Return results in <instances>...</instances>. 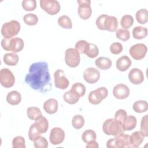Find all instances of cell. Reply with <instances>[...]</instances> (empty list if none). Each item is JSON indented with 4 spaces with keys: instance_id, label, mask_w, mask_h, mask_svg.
Masks as SVG:
<instances>
[{
    "instance_id": "17",
    "label": "cell",
    "mask_w": 148,
    "mask_h": 148,
    "mask_svg": "<svg viewBox=\"0 0 148 148\" xmlns=\"http://www.w3.org/2000/svg\"><path fill=\"white\" fill-rule=\"evenodd\" d=\"M128 79L134 84H139L144 80L142 71L138 68H132L128 73Z\"/></svg>"
},
{
    "instance_id": "31",
    "label": "cell",
    "mask_w": 148,
    "mask_h": 148,
    "mask_svg": "<svg viewBox=\"0 0 148 148\" xmlns=\"http://www.w3.org/2000/svg\"><path fill=\"white\" fill-rule=\"evenodd\" d=\"M136 21L142 24L147 23L148 20V12L146 9H141L138 10L135 14Z\"/></svg>"
},
{
    "instance_id": "23",
    "label": "cell",
    "mask_w": 148,
    "mask_h": 148,
    "mask_svg": "<svg viewBox=\"0 0 148 148\" xmlns=\"http://www.w3.org/2000/svg\"><path fill=\"white\" fill-rule=\"evenodd\" d=\"M95 65L102 70H106L110 68L112 66V61L107 57H100L95 61Z\"/></svg>"
},
{
    "instance_id": "10",
    "label": "cell",
    "mask_w": 148,
    "mask_h": 148,
    "mask_svg": "<svg viewBox=\"0 0 148 148\" xmlns=\"http://www.w3.org/2000/svg\"><path fill=\"white\" fill-rule=\"evenodd\" d=\"M15 82V77L13 73L8 68H3L0 71V83L5 87H12Z\"/></svg>"
},
{
    "instance_id": "20",
    "label": "cell",
    "mask_w": 148,
    "mask_h": 148,
    "mask_svg": "<svg viewBox=\"0 0 148 148\" xmlns=\"http://www.w3.org/2000/svg\"><path fill=\"white\" fill-rule=\"evenodd\" d=\"M145 136L140 131H135L130 136V143L132 147H139L144 140Z\"/></svg>"
},
{
    "instance_id": "46",
    "label": "cell",
    "mask_w": 148,
    "mask_h": 148,
    "mask_svg": "<svg viewBox=\"0 0 148 148\" xmlns=\"http://www.w3.org/2000/svg\"><path fill=\"white\" fill-rule=\"evenodd\" d=\"M127 114L125 110L124 109H119L114 114V119L120 123H123L124 120L127 117Z\"/></svg>"
},
{
    "instance_id": "34",
    "label": "cell",
    "mask_w": 148,
    "mask_h": 148,
    "mask_svg": "<svg viewBox=\"0 0 148 148\" xmlns=\"http://www.w3.org/2000/svg\"><path fill=\"white\" fill-rule=\"evenodd\" d=\"M134 23V18L131 15L125 14L124 15L120 21L121 26L124 28V29H128L130 28Z\"/></svg>"
},
{
    "instance_id": "21",
    "label": "cell",
    "mask_w": 148,
    "mask_h": 148,
    "mask_svg": "<svg viewBox=\"0 0 148 148\" xmlns=\"http://www.w3.org/2000/svg\"><path fill=\"white\" fill-rule=\"evenodd\" d=\"M136 119L132 115L127 116L122 123L123 130L124 131H131L134 129L136 125Z\"/></svg>"
},
{
    "instance_id": "37",
    "label": "cell",
    "mask_w": 148,
    "mask_h": 148,
    "mask_svg": "<svg viewBox=\"0 0 148 148\" xmlns=\"http://www.w3.org/2000/svg\"><path fill=\"white\" fill-rule=\"evenodd\" d=\"M96 133L92 130H86L82 134V138L84 142L87 143L91 140H96Z\"/></svg>"
},
{
    "instance_id": "5",
    "label": "cell",
    "mask_w": 148,
    "mask_h": 148,
    "mask_svg": "<svg viewBox=\"0 0 148 148\" xmlns=\"http://www.w3.org/2000/svg\"><path fill=\"white\" fill-rule=\"evenodd\" d=\"M106 147L108 148L132 147L130 143V136L122 133L108 140L106 142Z\"/></svg>"
},
{
    "instance_id": "47",
    "label": "cell",
    "mask_w": 148,
    "mask_h": 148,
    "mask_svg": "<svg viewBox=\"0 0 148 148\" xmlns=\"http://www.w3.org/2000/svg\"><path fill=\"white\" fill-rule=\"evenodd\" d=\"M99 147L98 143L95 140H92L90 141L87 143L86 148H98Z\"/></svg>"
},
{
    "instance_id": "38",
    "label": "cell",
    "mask_w": 148,
    "mask_h": 148,
    "mask_svg": "<svg viewBox=\"0 0 148 148\" xmlns=\"http://www.w3.org/2000/svg\"><path fill=\"white\" fill-rule=\"evenodd\" d=\"M24 23L28 25H35L38 21V16L34 13H28L23 17Z\"/></svg>"
},
{
    "instance_id": "44",
    "label": "cell",
    "mask_w": 148,
    "mask_h": 148,
    "mask_svg": "<svg viewBox=\"0 0 148 148\" xmlns=\"http://www.w3.org/2000/svg\"><path fill=\"white\" fill-rule=\"evenodd\" d=\"M88 42L84 40H80L76 42L75 45V49L81 54H84L87 46L88 45Z\"/></svg>"
},
{
    "instance_id": "18",
    "label": "cell",
    "mask_w": 148,
    "mask_h": 148,
    "mask_svg": "<svg viewBox=\"0 0 148 148\" xmlns=\"http://www.w3.org/2000/svg\"><path fill=\"white\" fill-rule=\"evenodd\" d=\"M58 101L54 98H50L46 101L43 103L45 111L50 114H54L58 110Z\"/></svg>"
},
{
    "instance_id": "3",
    "label": "cell",
    "mask_w": 148,
    "mask_h": 148,
    "mask_svg": "<svg viewBox=\"0 0 148 148\" xmlns=\"http://www.w3.org/2000/svg\"><path fill=\"white\" fill-rule=\"evenodd\" d=\"M103 132L108 135L116 136L124 133L122 123L114 119H109L105 120L102 125Z\"/></svg>"
},
{
    "instance_id": "26",
    "label": "cell",
    "mask_w": 148,
    "mask_h": 148,
    "mask_svg": "<svg viewBox=\"0 0 148 148\" xmlns=\"http://www.w3.org/2000/svg\"><path fill=\"white\" fill-rule=\"evenodd\" d=\"M27 114L29 119L35 121L38 120L42 116L40 110L37 107L28 108L27 109Z\"/></svg>"
},
{
    "instance_id": "6",
    "label": "cell",
    "mask_w": 148,
    "mask_h": 148,
    "mask_svg": "<svg viewBox=\"0 0 148 148\" xmlns=\"http://www.w3.org/2000/svg\"><path fill=\"white\" fill-rule=\"evenodd\" d=\"M20 24L16 20H11L4 23L1 28V34L5 38H11L17 35L20 30Z\"/></svg>"
},
{
    "instance_id": "27",
    "label": "cell",
    "mask_w": 148,
    "mask_h": 148,
    "mask_svg": "<svg viewBox=\"0 0 148 148\" xmlns=\"http://www.w3.org/2000/svg\"><path fill=\"white\" fill-rule=\"evenodd\" d=\"M147 35L146 28L142 26H136L132 29V35L135 39H142L145 38Z\"/></svg>"
},
{
    "instance_id": "36",
    "label": "cell",
    "mask_w": 148,
    "mask_h": 148,
    "mask_svg": "<svg viewBox=\"0 0 148 148\" xmlns=\"http://www.w3.org/2000/svg\"><path fill=\"white\" fill-rule=\"evenodd\" d=\"M41 133L39 132L35 124H32L28 130V137L30 140L34 141L40 136Z\"/></svg>"
},
{
    "instance_id": "43",
    "label": "cell",
    "mask_w": 148,
    "mask_h": 148,
    "mask_svg": "<svg viewBox=\"0 0 148 148\" xmlns=\"http://www.w3.org/2000/svg\"><path fill=\"white\" fill-rule=\"evenodd\" d=\"M34 145L36 148H47L48 147L47 140L43 136H40L34 140Z\"/></svg>"
},
{
    "instance_id": "33",
    "label": "cell",
    "mask_w": 148,
    "mask_h": 148,
    "mask_svg": "<svg viewBox=\"0 0 148 148\" xmlns=\"http://www.w3.org/2000/svg\"><path fill=\"white\" fill-rule=\"evenodd\" d=\"M71 90L79 96L80 98L84 95L86 90L85 86L83 84L79 82L74 83L72 85Z\"/></svg>"
},
{
    "instance_id": "40",
    "label": "cell",
    "mask_w": 148,
    "mask_h": 148,
    "mask_svg": "<svg viewBox=\"0 0 148 148\" xmlns=\"http://www.w3.org/2000/svg\"><path fill=\"white\" fill-rule=\"evenodd\" d=\"M22 7L26 11H32L36 7L35 0H24L22 1Z\"/></svg>"
},
{
    "instance_id": "1",
    "label": "cell",
    "mask_w": 148,
    "mask_h": 148,
    "mask_svg": "<svg viewBox=\"0 0 148 148\" xmlns=\"http://www.w3.org/2000/svg\"><path fill=\"white\" fill-rule=\"evenodd\" d=\"M48 64L46 62H36L32 64L25 77V82L31 88L43 92L51 88Z\"/></svg>"
},
{
    "instance_id": "13",
    "label": "cell",
    "mask_w": 148,
    "mask_h": 148,
    "mask_svg": "<svg viewBox=\"0 0 148 148\" xmlns=\"http://www.w3.org/2000/svg\"><path fill=\"white\" fill-rule=\"evenodd\" d=\"M54 77L55 86L57 88L64 90L68 87L69 84V80L62 69H57L56 71L54 73Z\"/></svg>"
},
{
    "instance_id": "8",
    "label": "cell",
    "mask_w": 148,
    "mask_h": 148,
    "mask_svg": "<svg viewBox=\"0 0 148 148\" xmlns=\"http://www.w3.org/2000/svg\"><path fill=\"white\" fill-rule=\"evenodd\" d=\"M108 94V89L105 87H101L91 91L88 95V101L93 105H97L104 99Z\"/></svg>"
},
{
    "instance_id": "11",
    "label": "cell",
    "mask_w": 148,
    "mask_h": 148,
    "mask_svg": "<svg viewBox=\"0 0 148 148\" xmlns=\"http://www.w3.org/2000/svg\"><path fill=\"white\" fill-rule=\"evenodd\" d=\"M77 3H79L77 13L80 17L83 20L89 18L92 13L91 1L90 0H78Z\"/></svg>"
},
{
    "instance_id": "29",
    "label": "cell",
    "mask_w": 148,
    "mask_h": 148,
    "mask_svg": "<svg viewBox=\"0 0 148 148\" xmlns=\"http://www.w3.org/2000/svg\"><path fill=\"white\" fill-rule=\"evenodd\" d=\"M133 110L136 113H143L148 109V103L146 101L139 100L134 102L132 106Z\"/></svg>"
},
{
    "instance_id": "28",
    "label": "cell",
    "mask_w": 148,
    "mask_h": 148,
    "mask_svg": "<svg viewBox=\"0 0 148 148\" xmlns=\"http://www.w3.org/2000/svg\"><path fill=\"white\" fill-rule=\"evenodd\" d=\"M34 124L41 134L45 133L48 130L49 123L47 119L43 116L38 120L35 121Z\"/></svg>"
},
{
    "instance_id": "16",
    "label": "cell",
    "mask_w": 148,
    "mask_h": 148,
    "mask_svg": "<svg viewBox=\"0 0 148 148\" xmlns=\"http://www.w3.org/2000/svg\"><path fill=\"white\" fill-rule=\"evenodd\" d=\"M130 91L127 86L124 84H118L116 85L113 89V94L114 97L119 99H123L127 98L130 94Z\"/></svg>"
},
{
    "instance_id": "9",
    "label": "cell",
    "mask_w": 148,
    "mask_h": 148,
    "mask_svg": "<svg viewBox=\"0 0 148 148\" xmlns=\"http://www.w3.org/2000/svg\"><path fill=\"white\" fill-rule=\"evenodd\" d=\"M40 8L47 13L50 15H54L60 10V5L56 0H40Z\"/></svg>"
},
{
    "instance_id": "14",
    "label": "cell",
    "mask_w": 148,
    "mask_h": 148,
    "mask_svg": "<svg viewBox=\"0 0 148 148\" xmlns=\"http://www.w3.org/2000/svg\"><path fill=\"white\" fill-rule=\"evenodd\" d=\"M65 139V132L60 127H54L50 131L49 139L51 144L57 145L61 144Z\"/></svg>"
},
{
    "instance_id": "15",
    "label": "cell",
    "mask_w": 148,
    "mask_h": 148,
    "mask_svg": "<svg viewBox=\"0 0 148 148\" xmlns=\"http://www.w3.org/2000/svg\"><path fill=\"white\" fill-rule=\"evenodd\" d=\"M83 77L86 82L94 84L98 81L100 77L99 71L93 67L86 68L83 72Z\"/></svg>"
},
{
    "instance_id": "35",
    "label": "cell",
    "mask_w": 148,
    "mask_h": 148,
    "mask_svg": "<svg viewBox=\"0 0 148 148\" xmlns=\"http://www.w3.org/2000/svg\"><path fill=\"white\" fill-rule=\"evenodd\" d=\"M72 126L77 130L82 128L84 124V119L80 114H76L74 116L72 120Z\"/></svg>"
},
{
    "instance_id": "22",
    "label": "cell",
    "mask_w": 148,
    "mask_h": 148,
    "mask_svg": "<svg viewBox=\"0 0 148 148\" xmlns=\"http://www.w3.org/2000/svg\"><path fill=\"white\" fill-rule=\"evenodd\" d=\"M21 101V95L17 91H12L9 92L6 96V101L12 105H17Z\"/></svg>"
},
{
    "instance_id": "4",
    "label": "cell",
    "mask_w": 148,
    "mask_h": 148,
    "mask_svg": "<svg viewBox=\"0 0 148 148\" xmlns=\"http://www.w3.org/2000/svg\"><path fill=\"white\" fill-rule=\"evenodd\" d=\"M24 46V41L20 38H4L1 41V46L5 50L11 51L14 53L21 51Z\"/></svg>"
},
{
    "instance_id": "25",
    "label": "cell",
    "mask_w": 148,
    "mask_h": 148,
    "mask_svg": "<svg viewBox=\"0 0 148 148\" xmlns=\"http://www.w3.org/2000/svg\"><path fill=\"white\" fill-rule=\"evenodd\" d=\"M79 96L71 90L65 92L63 95V99L66 103L72 105L77 103L79 100Z\"/></svg>"
},
{
    "instance_id": "41",
    "label": "cell",
    "mask_w": 148,
    "mask_h": 148,
    "mask_svg": "<svg viewBox=\"0 0 148 148\" xmlns=\"http://www.w3.org/2000/svg\"><path fill=\"white\" fill-rule=\"evenodd\" d=\"M13 148H25V139L21 136H17L12 140Z\"/></svg>"
},
{
    "instance_id": "32",
    "label": "cell",
    "mask_w": 148,
    "mask_h": 148,
    "mask_svg": "<svg viewBox=\"0 0 148 148\" xmlns=\"http://www.w3.org/2000/svg\"><path fill=\"white\" fill-rule=\"evenodd\" d=\"M58 25L65 29H71L72 27V23L71 18L66 15H62L58 18Z\"/></svg>"
},
{
    "instance_id": "7",
    "label": "cell",
    "mask_w": 148,
    "mask_h": 148,
    "mask_svg": "<svg viewBox=\"0 0 148 148\" xmlns=\"http://www.w3.org/2000/svg\"><path fill=\"white\" fill-rule=\"evenodd\" d=\"M65 61L66 64L71 68L77 66L80 61L79 52L74 48L66 49L65 54Z\"/></svg>"
},
{
    "instance_id": "39",
    "label": "cell",
    "mask_w": 148,
    "mask_h": 148,
    "mask_svg": "<svg viewBox=\"0 0 148 148\" xmlns=\"http://www.w3.org/2000/svg\"><path fill=\"white\" fill-rule=\"evenodd\" d=\"M116 35L118 39L123 41H127L130 38V31L128 29L124 28L118 29L116 32Z\"/></svg>"
},
{
    "instance_id": "30",
    "label": "cell",
    "mask_w": 148,
    "mask_h": 148,
    "mask_svg": "<svg viewBox=\"0 0 148 148\" xmlns=\"http://www.w3.org/2000/svg\"><path fill=\"white\" fill-rule=\"evenodd\" d=\"M99 53V49L98 47L94 43H88L84 52V54L91 58H95Z\"/></svg>"
},
{
    "instance_id": "45",
    "label": "cell",
    "mask_w": 148,
    "mask_h": 148,
    "mask_svg": "<svg viewBox=\"0 0 148 148\" xmlns=\"http://www.w3.org/2000/svg\"><path fill=\"white\" fill-rule=\"evenodd\" d=\"M123 49V45L119 42H114L110 46V51L113 54H120Z\"/></svg>"
},
{
    "instance_id": "12",
    "label": "cell",
    "mask_w": 148,
    "mask_h": 148,
    "mask_svg": "<svg viewBox=\"0 0 148 148\" xmlns=\"http://www.w3.org/2000/svg\"><path fill=\"white\" fill-rule=\"evenodd\" d=\"M147 46L143 43H137L132 45L129 50L131 56L136 60H140L143 58L147 53Z\"/></svg>"
},
{
    "instance_id": "19",
    "label": "cell",
    "mask_w": 148,
    "mask_h": 148,
    "mask_svg": "<svg viewBox=\"0 0 148 148\" xmlns=\"http://www.w3.org/2000/svg\"><path fill=\"white\" fill-rule=\"evenodd\" d=\"M132 62L130 58L127 56H123L119 58L116 61L117 69L121 72L127 71L131 65Z\"/></svg>"
},
{
    "instance_id": "42",
    "label": "cell",
    "mask_w": 148,
    "mask_h": 148,
    "mask_svg": "<svg viewBox=\"0 0 148 148\" xmlns=\"http://www.w3.org/2000/svg\"><path fill=\"white\" fill-rule=\"evenodd\" d=\"M146 114L142 118L140 123V132L143 134L145 137L148 136V130H147V116Z\"/></svg>"
},
{
    "instance_id": "2",
    "label": "cell",
    "mask_w": 148,
    "mask_h": 148,
    "mask_svg": "<svg viewBox=\"0 0 148 148\" xmlns=\"http://www.w3.org/2000/svg\"><path fill=\"white\" fill-rule=\"evenodd\" d=\"M97 28L101 30H107L110 32L115 31L118 28V21L116 17L107 14H101L95 21Z\"/></svg>"
},
{
    "instance_id": "24",
    "label": "cell",
    "mask_w": 148,
    "mask_h": 148,
    "mask_svg": "<svg viewBox=\"0 0 148 148\" xmlns=\"http://www.w3.org/2000/svg\"><path fill=\"white\" fill-rule=\"evenodd\" d=\"M18 56L14 53H6L3 56V60L5 64L9 66H14L18 62Z\"/></svg>"
}]
</instances>
